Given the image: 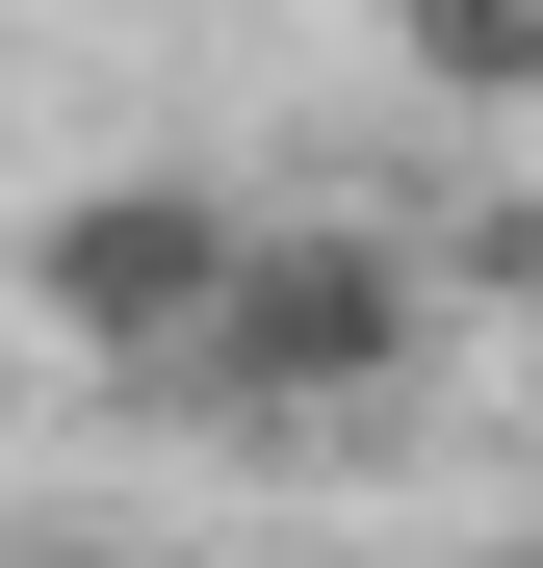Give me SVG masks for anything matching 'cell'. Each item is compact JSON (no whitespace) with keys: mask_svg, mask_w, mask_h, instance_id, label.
Masks as SVG:
<instances>
[{"mask_svg":"<svg viewBox=\"0 0 543 568\" xmlns=\"http://www.w3.org/2000/svg\"><path fill=\"white\" fill-rule=\"evenodd\" d=\"M389 362H414V258H389V233H233L208 336H181L155 388H208V414H336V388H389Z\"/></svg>","mask_w":543,"mask_h":568,"instance_id":"1","label":"cell"},{"mask_svg":"<svg viewBox=\"0 0 543 568\" xmlns=\"http://www.w3.org/2000/svg\"><path fill=\"white\" fill-rule=\"evenodd\" d=\"M233 181H78V207H27V336L78 362H181L208 336V284H233Z\"/></svg>","mask_w":543,"mask_h":568,"instance_id":"2","label":"cell"},{"mask_svg":"<svg viewBox=\"0 0 543 568\" xmlns=\"http://www.w3.org/2000/svg\"><path fill=\"white\" fill-rule=\"evenodd\" d=\"M389 52H414V104H466V130L543 104V0H389Z\"/></svg>","mask_w":543,"mask_h":568,"instance_id":"3","label":"cell"},{"mask_svg":"<svg viewBox=\"0 0 543 568\" xmlns=\"http://www.w3.org/2000/svg\"><path fill=\"white\" fill-rule=\"evenodd\" d=\"M0 568H130V542H0Z\"/></svg>","mask_w":543,"mask_h":568,"instance_id":"4","label":"cell"}]
</instances>
